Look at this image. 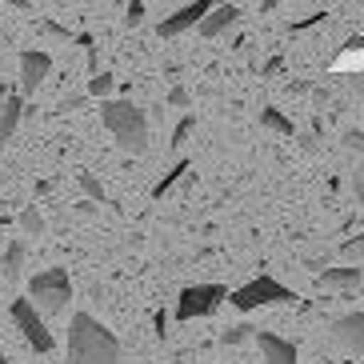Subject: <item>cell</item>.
<instances>
[{
  "instance_id": "obj_1",
  "label": "cell",
  "mask_w": 364,
  "mask_h": 364,
  "mask_svg": "<svg viewBox=\"0 0 364 364\" xmlns=\"http://www.w3.org/2000/svg\"><path fill=\"white\" fill-rule=\"evenodd\" d=\"M120 341L92 312H76L68 321V364H117Z\"/></svg>"
},
{
  "instance_id": "obj_2",
  "label": "cell",
  "mask_w": 364,
  "mask_h": 364,
  "mask_svg": "<svg viewBox=\"0 0 364 364\" xmlns=\"http://www.w3.org/2000/svg\"><path fill=\"white\" fill-rule=\"evenodd\" d=\"M100 120L112 132V140L120 144V152L140 156V152L149 149V117L132 100H100Z\"/></svg>"
},
{
  "instance_id": "obj_3",
  "label": "cell",
  "mask_w": 364,
  "mask_h": 364,
  "mask_svg": "<svg viewBox=\"0 0 364 364\" xmlns=\"http://www.w3.org/2000/svg\"><path fill=\"white\" fill-rule=\"evenodd\" d=\"M28 296L36 300V309L53 321V316H65L68 300H73V280H68L65 268H44L28 280Z\"/></svg>"
},
{
  "instance_id": "obj_4",
  "label": "cell",
  "mask_w": 364,
  "mask_h": 364,
  "mask_svg": "<svg viewBox=\"0 0 364 364\" xmlns=\"http://www.w3.org/2000/svg\"><path fill=\"white\" fill-rule=\"evenodd\" d=\"M292 300H296V292L284 289L280 280L252 277L248 284H240V289L228 296V304H232L236 312H252V309H272V304H292Z\"/></svg>"
},
{
  "instance_id": "obj_5",
  "label": "cell",
  "mask_w": 364,
  "mask_h": 364,
  "mask_svg": "<svg viewBox=\"0 0 364 364\" xmlns=\"http://www.w3.org/2000/svg\"><path fill=\"white\" fill-rule=\"evenodd\" d=\"M12 324H16V332L24 336V344L33 348V353H53L56 348V336L48 332V316H44L41 309H36V300L33 296H21V300H12Z\"/></svg>"
},
{
  "instance_id": "obj_6",
  "label": "cell",
  "mask_w": 364,
  "mask_h": 364,
  "mask_svg": "<svg viewBox=\"0 0 364 364\" xmlns=\"http://www.w3.org/2000/svg\"><path fill=\"white\" fill-rule=\"evenodd\" d=\"M228 296H232V292H228L225 284H188V289H181V296H176V321L213 316Z\"/></svg>"
},
{
  "instance_id": "obj_7",
  "label": "cell",
  "mask_w": 364,
  "mask_h": 364,
  "mask_svg": "<svg viewBox=\"0 0 364 364\" xmlns=\"http://www.w3.org/2000/svg\"><path fill=\"white\" fill-rule=\"evenodd\" d=\"M213 9H216V0H188V4H181L172 16H164V21L156 24V33H161L164 41H172V36L188 33V28H200V21H204Z\"/></svg>"
},
{
  "instance_id": "obj_8",
  "label": "cell",
  "mask_w": 364,
  "mask_h": 364,
  "mask_svg": "<svg viewBox=\"0 0 364 364\" xmlns=\"http://www.w3.org/2000/svg\"><path fill=\"white\" fill-rule=\"evenodd\" d=\"M328 336L332 344L348 356H360L364 353V312H344L328 324Z\"/></svg>"
},
{
  "instance_id": "obj_9",
  "label": "cell",
  "mask_w": 364,
  "mask_h": 364,
  "mask_svg": "<svg viewBox=\"0 0 364 364\" xmlns=\"http://www.w3.org/2000/svg\"><path fill=\"white\" fill-rule=\"evenodd\" d=\"M48 73H53V56L41 53V48H24L21 53V92L24 97H33Z\"/></svg>"
},
{
  "instance_id": "obj_10",
  "label": "cell",
  "mask_w": 364,
  "mask_h": 364,
  "mask_svg": "<svg viewBox=\"0 0 364 364\" xmlns=\"http://www.w3.org/2000/svg\"><path fill=\"white\" fill-rule=\"evenodd\" d=\"M257 344L264 364H296V344L277 336V332H257Z\"/></svg>"
},
{
  "instance_id": "obj_11",
  "label": "cell",
  "mask_w": 364,
  "mask_h": 364,
  "mask_svg": "<svg viewBox=\"0 0 364 364\" xmlns=\"http://www.w3.org/2000/svg\"><path fill=\"white\" fill-rule=\"evenodd\" d=\"M236 21H240V9H236L232 0H225V4H216V9L200 21V36H208V41H213V36L228 33V28H232Z\"/></svg>"
},
{
  "instance_id": "obj_12",
  "label": "cell",
  "mask_w": 364,
  "mask_h": 364,
  "mask_svg": "<svg viewBox=\"0 0 364 364\" xmlns=\"http://www.w3.org/2000/svg\"><path fill=\"white\" fill-rule=\"evenodd\" d=\"M24 117V92H4L0 100V140H12Z\"/></svg>"
},
{
  "instance_id": "obj_13",
  "label": "cell",
  "mask_w": 364,
  "mask_h": 364,
  "mask_svg": "<svg viewBox=\"0 0 364 364\" xmlns=\"http://www.w3.org/2000/svg\"><path fill=\"white\" fill-rule=\"evenodd\" d=\"M360 280H364V268H356V264H341V268H324V272H316V284H321V289H341V292L356 289Z\"/></svg>"
},
{
  "instance_id": "obj_14",
  "label": "cell",
  "mask_w": 364,
  "mask_h": 364,
  "mask_svg": "<svg viewBox=\"0 0 364 364\" xmlns=\"http://www.w3.org/2000/svg\"><path fill=\"white\" fill-rule=\"evenodd\" d=\"M188 172H193V164H188V161H176V164H172V168L161 176V181L152 184V200H164V193H172V188H176L184 176H188Z\"/></svg>"
},
{
  "instance_id": "obj_15",
  "label": "cell",
  "mask_w": 364,
  "mask_h": 364,
  "mask_svg": "<svg viewBox=\"0 0 364 364\" xmlns=\"http://www.w3.org/2000/svg\"><path fill=\"white\" fill-rule=\"evenodd\" d=\"M260 129L277 132V136H296V124H292L280 108H264V112H260Z\"/></svg>"
},
{
  "instance_id": "obj_16",
  "label": "cell",
  "mask_w": 364,
  "mask_h": 364,
  "mask_svg": "<svg viewBox=\"0 0 364 364\" xmlns=\"http://www.w3.org/2000/svg\"><path fill=\"white\" fill-rule=\"evenodd\" d=\"M24 257H28L24 240H12V245L4 248V277H9V280H16L24 272Z\"/></svg>"
},
{
  "instance_id": "obj_17",
  "label": "cell",
  "mask_w": 364,
  "mask_h": 364,
  "mask_svg": "<svg viewBox=\"0 0 364 364\" xmlns=\"http://www.w3.org/2000/svg\"><path fill=\"white\" fill-rule=\"evenodd\" d=\"M21 232H24V236H44V213L36 208V204H24V213H21Z\"/></svg>"
},
{
  "instance_id": "obj_18",
  "label": "cell",
  "mask_w": 364,
  "mask_h": 364,
  "mask_svg": "<svg viewBox=\"0 0 364 364\" xmlns=\"http://www.w3.org/2000/svg\"><path fill=\"white\" fill-rule=\"evenodd\" d=\"M257 332L260 328H252V324H236V328L220 332V344H225V348H236V344H245V341H257Z\"/></svg>"
},
{
  "instance_id": "obj_19",
  "label": "cell",
  "mask_w": 364,
  "mask_h": 364,
  "mask_svg": "<svg viewBox=\"0 0 364 364\" xmlns=\"http://www.w3.org/2000/svg\"><path fill=\"white\" fill-rule=\"evenodd\" d=\"M112 88H117V80H112L108 73H92V76H88V97L108 100V97H112Z\"/></svg>"
},
{
  "instance_id": "obj_20",
  "label": "cell",
  "mask_w": 364,
  "mask_h": 364,
  "mask_svg": "<svg viewBox=\"0 0 364 364\" xmlns=\"http://www.w3.org/2000/svg\"><path fill=\"white\" fill-rule=\"evenodd\" d=\"M76 184L85 188L88 200H100V204H105V184H100L97 176H92V172H76Z\"/></svg>"
},
{
  "instance_id": "obj_21",
  "label": "cell",
  "mask_w": 364,
  "mask_h": 364,
  "mask_svg": "<svg viewBox=\"0 0 364 364\" xmlns=\"http://www.w3.org/2000/svg\"><path fill=\"white\" fill-rule=\"evenodd\" d=\"M341 260H344V264H360V260H364V232L353 236V240H344V245H341Z\"/></svg>"
},
{
  "instance_id": "obj_22",
  "label": "cell",
  "mask_w": 364,
  "mask_h": 364,
  "mask_svg": "<svg viewBox=\"0 0 364 364\" xmlns=\"http://www.w3.org/2000/svg\"><path fill=\"white\" fill-rule=\"evenodd\" d=\"M193 129H196V117H184L181 124H176V129H172V140H168V144H172V149H181L184 140L193 136Z\"/></svg>"
},
{
  "instance_id": "obj_23",
  "label": "cell",
  "mask_w": 364,
  "mask_h": 364,
  "mask_svg": "<svg viewBox=\"0 0 364 364\" xmlns=\"http://www.w3.org/2000/svg\"><path fill=\"white\" fill-rule=\"evenodd\" d=\"M164 105H168V108H188V105H193V97H188V88H184V85H176L168 97H164Z\"/></svg>"
},
{
  "instance_id": "obj_24",
  "label": "cell",
  "mask_w": 364,
  "mask_h": 364,
  "mask_svg": "<svg viewBox=\"0 0 364 364\" xmlns=\"http://www.w3.org/2000/svg\"><path fill=\"white\" fill-rule=\"evenodd\" d=\"M341 144H344L348 152H364V132H360V129H348V132L341 136Z\"/></svg>"
},
{
  "instance_id": "obj_25",
  "label": "cell",
  "mask_w": 364,
  "mask_h": 364,
  "mask_svg": "<svg viewBox=\"0 0 364 364\" xmlns=\"http://www.w3.org/2000/svg\"><path fill=\"white\" fill-rule=\"evenodd\" d=\"M44 33H48V36H53V41H76V33H68V28H65V24H56V21H44Z\"/></svg>"
},
{
  "instance_id": "obj_26",
  "label": "cell",
  "mask_w": 364,
  "mask_h": 364,
  "mask_svg": "<svg viewBox=\"0 0 364 364\" xmlns=\"http://www.w3.org/2000/svg\"><path fill=\"white\" fill-rule=\"evenodd\" d=\"M140 21H144V4H140V0H132L129 12H124V24H129V28H136Z\"/></svg>"
},
{
  "instance_id": "obj_27",
  "label": "cell",
  "mask_w": 364,
  "mask_h": 364,
  "mask_svg": "<svg viewBox=\"0 0 364 364\" xmlns=\"http://www.w3.org/2000/svg\"><path fill=\"white\" fill-rule=\"evenodd\" d=\"M284 68V56H268L264 65H260V76H277Z\"/></svg>"
},
{
  "instance_id": "obj_28",
  "label": "cell",
  "mask_w": 364,
  "mask_h": 364,
  "mask_svg": "<svg viewBox=\"0 0 364 364\" xmlns=\"http://www.w3.org/2000/svg\"><path fill=\"white\" fill-rule=\"evenodd\" d=\"M300 149L309 152V156H316V152H321V136H316V132H309V136H300Z\"/></svg>"
},
{
  "instance_id": "obj_29",
  "label": "cell",
  "mask_w": 364,
  "mask_h": 364,
  "mask_svg": "<svg viewBox=\"0 0 364 364\" xmlns=\"http://www.w3.org/2000/svg\"><path fill=\"white\" fill-rule=\"evenodd\" d=\"M324 21V12H312V16H304V21L292 24V33H304V28H312V24H321Z\"/></svg>"
},
{
  "instance_id": "obj_30",
  "label": "cell",
  "mask_w": 364,
  "mask_h": 364,
  "mask_svg": "<svg viewBox=\"0 0 364 364\" xmlns=\"http://www.w3.org/2000/svg\"><path fill=\"white\" fill-rule=\"evenodd\" d=\"M353 53H364V36H353V41L344 44V56H353Z\"/></svg>"
},
{
  "instance_id": "obj_31",
  "label": "cell",
  "mask_w": 364,
  "mask_h": 364,
  "mask_svg": "<svg viewBox=\"0 0 364 364\" xmlns=\"http://www.w3.org/2000/svg\"><path fill=\"white\" fill-rule=\"evenodd\" d=\"M152 321H156V336H164V332H168V316H164V309L156 312V316H152Z\"/></svg>"
},
{
  "instance_id": "obj_32",
  "label": "cell",
  "mask_w": 364,
  "mask_h": 364,
  "mask_svg": "<svg viewBox=\"0 0 364 364\" xmlns=\"http://www.w3.org/2000/svg\"><path fill=\"white\" fill-rule=\"evenodd\" d=\"M353 188H356V204H360V208H364V172H360V176H356V181H353Z\"/></svg>"
},
{
  "instance_id": "obj_33",
  "label": "cell",
  "mask_w": 364,
  "mask_h": 364,
  "mask_svg": "<svg viewBox=\"0 0 364 364\" xmlns=\"http://www.w3.org/2000/svg\"><path fill=\"white\" fill-rule=\"evenodd\" d=\"M4 4H12V9H21V12H33V0H4Z\"/></svg>"
},
{
  "instance_id": "obj_34",
  "label": "cell",
  "mask_w": 364,
  "mask_h": 364,
  "mask_svg": "<svg viewBox=\"0 0 364 364\" xmlns=\"http://www.w3.org/2000/svg\"><path fill=\"white\" fill-rule=\"evenodd\" d=\"M0 364H12V360H9V356H4V353H0Z\"/></svg>"
}]
</instances>
